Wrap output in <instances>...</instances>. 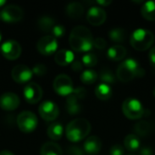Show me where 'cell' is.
<instances>
[{
	"instance_id": "34",
	"label": "cell",
	"mask_w": 155,
	"mask_h": 155,
	"mask_svg": "<svg viewBox=\"0 0 155 155\" xmlns=\"http://www.w3.org/2000/svg\"><path fill=\"white\" fill-rule=\"evenodd\" d=\"M124 148L120 144H114L110 149V155H124Z\"/></svg>"
},
{
	"instance_id": "41",
	"label": "cell",
	"mask_w": 155,
	"mask_h": 155,
	"mask_svg": "<svg viewBox=\"0 0 155 155\" xmlns=\"http://www.w3.org/2000/svg\"><path fill=\"white\" fill-rule=\"evenodd\" d=\"M0 155H14V153L10 151H7V150H4L2 152H0Z\"/></svg>"
},
{
	"instance_id": "1",
	"label": "cell",
	"mask_w": 155,
	"mask_h": 155,
	"mask_svg": "<svg viewBox=\"0 0 155 155\" xmlns=\"http://www.w3.org/2000/svg\"><path fill=\"white\" fill-rule=\"evenodd\" d=\"M69 44L74 51L88 53L94 46L93 34L86 26L77 25L70 33Z\"/></svg>"
},
{
	"instance_id": "20",
	"label": "cell",
	"mask_w": 155,
	"mask_h": 155,
	"mask_svg": "<svg viewBox=\"0 0 155 155\" xmlns=\"http://www.w3.org/2000/svg\"><path fill=\"white\" fill-rule=\"evenodd\" d=\"M94 93H95V95L98 99H100L102 101H106L112 97L113 89L109 84L101 83L100 84H98L96 86Z\"/></svg>"
},
{
	"instance_id": "43",
	"label": "cell",
	"mask_w": 155,
	"mask_h": 155,
	"mask_svg": "<svg viewBox=\"0 0 155 155\" xmlns=\"http://www.w3.org/2000/svg\"><path fill=\"white\" fill-rule=\"evenodd\" d=\"M153 96L155 97V87L153 88Z\"/></svg>"
},
{
	"instance_id": "16",
	"label": "cell",
	"mask_w": 155,
	"mask_h": 155,
	"mask_svg": "<svg viewBox=\"0 0 155 155\" xmlns=\"http://www.w3.org/2000/svg\"><path fill=\"white\" fill-rule=\"evenodd\" d=\"M102 149V141L98 136L88 137L84 143V151L89 155H96Z\"/></svg>"
},
{
	"instance_id": "2",
	"label": "cell",
	"mask_w": 155,
	"mask_h": 155,
	"mask_svg": "<svg viewBox=\"0 0 155 155\" xmlns=\"http://www.w3.org/2000/svg\"><path fill=\"white\" fill-rule=\"evenodd\" d=\"M91 124L88 120L84 118H77L71 121L65 129L66 138L72 143H78L84 138L91 132Z\"/></svg>"
},
{
	"instance_id": "44",
	"label": "cell",
	"mask_w": 155,
	"mask_h": 155,
	"mask_svg": "<svg viewBox=\"0 0 155 155\" xmlns=\"http://www.w3.org/2000/svg\"><path fill=\"white\" fill-rule=\"evenodd\" d=\"M1 40H2V33L0 32V42H1Z\"/></svg>"
},
{
	"instance_id": "35",
	"label": "cell",
	"mask_w": 155,
	"mask_h": 155,
	"mask_svg": "<svg viewBox=\"0 0 155 155\" xmlns=\"http://www.w3.org/2000/svg\"><path fill=\"white\" fill-rule=\"evenodd\" d=\"M94 46L96 47L97 49L103 50L107 46V42L102 37H97L94 39Z\"/></svg>"
},
{
	"instance_id": "17",
	"label": "cell",
	"mask_w": 155,
	"mask_h": 155,
	"mask_svg": "<svg viewBox=\"0 0 155 155\" xmlns=\"http://www.w3.org/2000/svg\"><path fill=\"white\" fill-rule=\"evenodd\" d=\"M74 60V54L71 50L68 49H61L55 53L54 61L58 65L66 66L71 64Z\"/></svg>"
},
{
	"instance_id": "3",
	"label": "cell",
	"mask_w": 155,
	"mask_h": 155,
	"mask_svg": "<svg viewBox=\"0 0 155 155\" xmlns=\"http://www.w3.org/2000/svg\"><path fill=\"white\" fill-rule=\"evenodd\" d=\"M145 74V71L140 66L139 63L133 58L124 60L117 68V78L123 82L127 83L134 80L135 77H142Z\"/></svg>"
},
{
	"instance_id": "45",
	"label": "cell",
	"mask_w": 155,
	"mask_h": 155,
	"mask_svg": "<svg viewBox=\"0 0 155 155\" xmlns=\"http://www.w3.org/2000/svg\"><path fill=\"white\" fill-rule=\"evenodd\" d=\"M129 155H134V154H129Z\"/></svg>"
},
{
	"instance_id": "24",
	"label": "cell",
	"mask_w": 155,
	"mask_h": 155,
	"mask_svg": "<svg viewBox=\"0 0 155 155\" xmlns=\"http://www.w3.org/2000/svg\"><path fill=\"white\" fill-rule=\"evenodd\" d=\"M141 14L143 17L149 21L155 20V1H147L143 3L141 8Z\"/></svg>"
},
{
	"instance_id": "5",
	"label": "cell",
	"mask_w": 155,
	"mask_h": 155,
	"mask_svg": "<svg viewBox=\"0 0 155 155\" xmlns=\"http://www.w3.org/2000/svg\"><path fill=\"white\" fill-rule=\"evenodd\" d=\"M123 113L130 120H138L143 117L144 110L142 103L135 98H127L123 103Z\"/></svg>"
},
{
	"instance_id": "23",
	"label": "cell",
	"mask_w": 155,
	"mask_h": 155,
	"mask_svg": "<svg viewBox=\"0 0 155 155\" xmlns=\"http://www.w3.org/2000/svg\"><path fill=\"white\" fill-rule=\"evenodd\" d=\"M124 143L125 148L131 153L137 152L141 147V141L139 137L136 136L135 134H128L124 138Z\"/></svg>"
},
{
	"instance_id": "4",
	"label": "cell",
	"mask_w": 155,
	"mask_h": 155,
	"mask_svg": "<svg viewBox=\"0 0 155 155\" xmlns=\"http://www.w3.org/2000/svg\"><path fill=\"white\" fill-rule=\"evenodd\" d=\"M153 43L154 35L145 28H137L133 32L130 37L131 45L137 51H145L149 49Z\"/></svg>"
},
{
	"instance_id": "42",
	"label": "cell",
	"mask_w": 155,
	"mask_h": 155,
	"mask_svg": "<svg viewBox=\"0 0 155 155\" xmlns=\"http://www.w3.org/2000/svg\"><path fill=\"white\" fill-rule=\"evenodd\" d=\"M5 4H6V2L5 0H0V7H3Z\"/></svg>"
},
{
	"instance_id": "10",
	"label": "cell",
	"mask_w": 155,
	"mask_h": 155,
	"mask_svg": "<svg viewBox=\"0 0 155 155\" xmlns=\"http://www.w3.org/2000/svg\"><path fill=\"white\" fill-rule=\"evenodd\" d=\"M36 48L38 52L44 55H51L54 54L58 48V42L53 35H45L41 37L37 44Z\"/></svg>"
},
{
	"instance_id": "11",
	"label": "cell",
	"mask_w": 155,
	"mask_h": 155,
	"mask_svg": "<svg viewBox=\"0 0 155 155\" xmlns=\"http://www.w3.org/2000/svg\"><path fill=\"white\" fill-rule=\"evenodd\" d=\"M38 112L40 116L47 121V122H52L54 121L58 114H59V108L55 103L53 101H45L43 102L38 108Z\"/></svg>"
},
{
	"instance_id": "29",
	"label": "cell",
	"mask_w": 155,
	"mask_h": 155,
	"mask_svg": "<svg viewBox=\"0 0 155 155\" xmlns=\"http://www.w3.org/2000/svg\"><path fill=\"white\" fill-rule=\"evenodd\" d=\"M99 78L102 81V83L109 84V85L115 83V76H114V74L112 73V71H110L108 69L101 71Z\"/></svg>"
},
{
	"instance_id": "19",
	"label": "cell",
	"mask_w": 155,
	"mask_h": 155,
	"mask_svg": "<svg viewBox=\"0 0 155 155\" xmlns=\"http://www.w3.org/2000/svg\"><path fill=\"white\" fill-rule=\"evenodd\" d=\"M66 14L69 17L73 19H78L82 17L84 12V8L83 5L79 2H72L67 5L65 8Z\"/></svg>"
},
{
	"instance_id": "36",
	"label": "cell",
	"mask_w": 155,
	"mask_h": 155,
	"mask_svg": "<svg viewBox=\"0 0 155 155\" xmlns=\"http://www.w3.org/2000/svg\"><path fill=\"white\" fill-rule=\"evenodd\" d=\"M68 153L70 155H84V148L77 145H72L68 148Z\"/></svg>"
},
{
	"instance_id": "8",
	"label": "cell",
	"mask_w": 155,
	"mask_h": 155,
	"mask_svg": "<svg viewBox=\"0 0 155 155\" xmlns=\"http://www.w3.org/2000/svg\"><path fill=\"white\" fill-rule=\"evenodd\" d=\"M23 16V9L16 5H7L0 11V20L5 23H17Z\"/></svg>"
},
{
	"instance_id": "12",
	"label": "cell",
	"mask_w": 155,
	"mask_h": 155,
	"mask_svg": "<svg viewBox=\"0 0 155 155\" xmlns=\"http://www.w3.org/2000/svg\"><path fill=\"white\" fill-rule=\"evenodd\" d=\"M23 94L25 101L29 104H34L41 100L43 96V90L38 84L29 83L25 86Z\"/></svg>"
},
{
	"instance_id": "14",
	"label": "cell",
	"mask_w": 155,
	"mask_h": 155,
	"mask_svg": "<svg viewBox=\"0 0 155 155\" xmlns=\"http://www.w3.org/2000/svg\"><path fill=\"white\" fill-rule=\"evenodd\" d=\"M86 19L92 25H101L106 20V12L103 7L94 5L88 9Z\"/></svg>"
},
{
	"instance_id": "33",
	"label": "cell",
	"mask_w": 155,
	"mask_h": 155,
	"mask_svg": "<svg viewBox=\"0 0 155 155\" xmlns=\"http://www.w3.org/2000/svg\"><path fill=\"white\" fill-rule=\"evenodd\" d=\"M134 128H135L136 132L139 134H141V135L146 134L148 133V131H149V125H148V124L146 122H140V123H138L135 125Z\"/></svg>"
},
{
	"instance_id": "7",
	"label": "cell",
	"mask_w": 155,
	"mask_h": 155,
	"mask_svg": "<svg viewBox=\"0 0 155 155\" xmlns=\"http://www.w3.org/2000/svg\"><path fill=\"white\" fill-rule=\"evenodd\" d=\"M53 86L55 93L61 96H69L74 91V84L71 77L64 74H58L54 78Z\"/></svg>"
},
{
	"instance_id": "27",
	"label": "cell",
	"mask_w": 155,
	"mask_h": 155,
	"mask_svg": "<svg viewBox=\"0 0 155 155\" xmlns=\"http://www.w3.org/2000/svg\"><path fill=\"white\" fill-rule=\"evenodd\" d=\"M97 78H98V74L93 69L84 70L80 75V79H81L82 83H84L85 84H92L95 83L97 81Z\"/></svg>"
},
{
	"instance_id": "21",
	"label": "cell",
	"mask_w": 155,
	"mask_h": 155,
	"mask_svg": "<svg viewBox=\"0 0 155 155\" xmlns=\"http://www.w3.org/2000/svg\"><path fill=\"white\" fill-rule=\"evenodd\" d=\"M41 155H63L62 148L54 142H47L44 143L40 151Z\"/></svg>"
},
{
	"instance_id": "30",
	"label": "cell",
	"mask_w": 155,
	"mask_h": 155,
	"mask_svg": "<svg viewBox=\"0 0 155 155\" xmlns=\"http://www.w3.org/2000/svg\"><path fill=\"white\" fill-rule=\"evenodd\" d=\"M97 62V57L93 53H87L82 58V64L86 67H94L96 65Z\"/></svg>"
},
{
	"instance_id": "15",
	"label": "cell",
	"mask_w": 155,
	"mask_h": 155,
	"mask_svg": "<svg viewBox=\"0 0 155 155\" xmlns=\"http://www.w3.org/2000/svg\"><path fill=\"white\" fill-rule=\"evenodd\" d=\"M20 104V99L14 93H5L0 96V107L5 111H14Z\"/></svg>"
},
{
	"instance_id": "37",
	"label": "cell",
	"mask_w": 155,
	"mask_h": 155,
	"mask_svg": "<svg viewBox=\"0 0 155 155\" xmlns=\"http://www.w3.org/2000/svg\"><path fill=\"white\" fill-rule=\"evenodd\" d=\"M71 67L75 72H80L83 69V64L79 60H74V62L71 64Z\"/></svg>"
},
{
	"instance_id": "40",
	"label": "cell",
	"mask_w": 155,
	"mask_h": 155,
	"mask_svg": "<svg viewBox=\"0 0 155 155\" xmlns=\"http://www.w3.org/2000/svg\"><path fill=\"white\" fill-rule=\"evenodd\" d=\"M140 155H153V151L148 147H143L140 150Z\"/></svg>"
},
{
	"instance_id": "6",
	"label": "cell",
	"mask_w": 155,
	"mask_h": 155,
	"mask_svg": "<svg viewBox=\"0 0 155 155\" xmlns=\"http://www.w3.org/2000/svg\"><path fill=\"white\" fill-rule=\"evenodd\" d=\"M16 124L21 132L29 134L36 129L38 120L34 113L30 111H24L18 114Z\"/></svg>"
},
{
	"instance_id": "18",
	"label": "cell",
	"mask_w": 155,
	"mask_h": 155,
	"mask_svg": "<svg viewBox=\"0 0 155 155\" xmlns=\"http://www.w3.org/2000/svg\"><path fill=\"white\" fill-rule=\"evenodd\" d=\"M127 51L124 46L121 45H114L107 51V57L112 61H121L125 58Z\"/></svg>"
},
{
	"instance_id": "9",
	"label": "cell",
	"mask_w": 155,
	"mask_h": 155,
	"mask_svg": "<svg viewBox=\"0 0 155 155\" xmlns=\"http://www.w3.org/2000/svg\"><path fill=\"white\" fill-rule=\"evenodd\" d=\"M0 53L8 60H15L21 55L22 47L15 40H7L1 45Z\"/></svg>"
},
{
	"instance_id": "28",
	"label": "cell",
	"mask_w": 155,
	"mask_h": 155,
	"mask_svg": "<svg viewBox=\"0 0 155 155\" xmlns=\"http://www.w3.org/2000/svg\"><path fill=\"white\" fill-rule=\"evenodd\" d=\"M109 37L114 43H123L125 38V30L120 27L114 28L109 32Z\"/></svg>"
},
{
	"instance_id": "32",
	"label": "cell",
	"mask_w": 155,
	"mask_h": 155,
	"mask_svg": "<svg viewBox=\"0 0 155 155\" xmlns=\"http://www.w3.org/2000/svg\"><path fill=\"white\" fill-rule=\"evenodd\" d=\"M32 72H33V74H35L37 75V76H43V75H45V74H46L47 68H46V66H45V64H35V65L33 67Z\"/></svg>"
},
{
	"instance_id": "13",
	"label": "cell",
	"mask_w": 155,
	"mask_h": 155,
	"mask_svg": "<svg viewBox=\"0 0 155 155\" xmlns=\"http://www.w3.org/2000/svg\"><path fill=\"white\" fill-rule=\"evenodd\" d=\"M32 69L29 68L25 64H17L15 65L11 72L12 78L15 82L18 84H25L27 83L33 77Z\"/></svg>"
},
{
	"instance_id": "26",
	"label": "cell",
	"mask_w": 155,
	"mask_h": 155,
	"mask_svg": "<svg viewBox=\"0 0 155 155\" xmlns=\"http://www.w3.org/2000/svg\"><path fill=\"white\" fill-rule=\"evenodd\" d=\"M79 99L72 94L66 101V110L70 114H78L81 112V105L78 103Z\"/></svg>"
},
{
	"instance_id": "22",
	"label": "cell",
	"mask_w": 155,
	"mask_h": 155,
	"mask_svg": "<svg viewBox=\"0 0 155 155\" xmlns=\"http://www.w3.org/2000/svg\"><path fill=\"white\" fill-rule=\"evenodd\" d=\"M64 134V127L60 123H53L47 128V135L54 141L60 140Z\"/></svg>"
},
{
	"instance_id": "38",
	"label": "cell",
	"mask_w": 155,
	"mask_h": 155,
	"mask_svg": "<svg viewBox=\"0 0 155 155\" xmlns=\"http://www.w3.org/2000/svg\"><path fill=\"white\" fill-rule=\"evenodd\" d=\"M148 57H149L150 64H151L152 65L155 66V46L154 47H153V48L149 51Z\"/></svg>"
},
{
	"instance_id": "31",
	"label": "cell",
	"mask_w": 155,
	"mask_h": 155,
	"mask_svg": "<svg viewBox=\"0 0 155 155\" xmlns=\"http://www.w3.org/2000/svg\"><path fill=\"white\" fill-rule=\"evenodd\" d=\"M51 33H52V35L55 37L56 39L61 38L65 34V27L63 25H55Z\"/></svg>"
},
{
	"instance_id": "25",
	"label": "cell",
	"mask_w": 155,
	"mask_h": 155,
	"mask_svg": "<svg viewBox=\"0 0 155 155\" xmlns=\"http://www.w3.org/2000/svg\"><path fill=\"white\" fill-rule=\"evenodd\" d=\"M54 25H55L54 20L51 16H48V15L41 16L37 20V26L42 32H45V33L52 32Z\"/></svg>"
},
{
	"instance_id": "39",
	"label": "cell",
	"mask_w": 155,
	"mask_h": 155,
	"mask_svg": "<svg viewBox=\"0 0 155 155\" xmlns=\"http://www.w3.org/2000/svg\"><path fill=\"white\" fill-rule=\"evenodd\" d=\"M96 4L100 7H102V6H108L109 5L112 4V1L111 0H97Z\"/></svg>"
}]
</instances>
